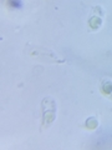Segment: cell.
Wrapping results in <instances>:
<instances>
[{"mask_svg": "<svg viewBox=\"0 0 112 150\" xmlns=\"http://www.w3.org/2000/svg\"><path fill=\"white\" fill-rule=\"evenodd\" d=\"M41 129H48L56 119V103L52 98H45L41 103Z\"/></svg>", "mask_w": 112, "mask_h": 150, "instance_id": "2", "label": "cell"}, {"mask_svg": "<svg viewBox=\"0 0 112 150\" xmlns=\"http://www.w3.org/2000/svg\"><path fill=\"white\" fill-rule=\"evenodd\" d=\"M102 16H104V9L101 6H93L91 15L88 18V26L92 30H97L102 24Z\"/></svg>", "mask_w": 112, "mask_h": 150, "instance_id": "3", "label": "cell"}, {"mask_svg": "<svg viewBox=\"0 0 112 150\" xmlns=\"http://www.w3.org/2000/svg\"><path fill=\"white\" fill-rule=\"evenodd\" d=\"M27 53L30 56L35 58L40 62L51 63V64H62L65 63L64 59H60L52 50H50L44 46H35V45H27Z\"/></svg>", "mask_w": 112, "mask_h": 150, "instance_id": "1", "label": "cell"}]
</instances>
